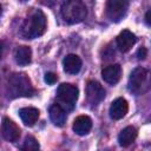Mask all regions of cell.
<instances>
[{"instance_id":"6da1fadb","label":"cell","mask_w":151,"mask_h":151,"mask_svg":"<svg viewBox=\"0 0 151 151\" xmlns=\"http://www.w3.org/2000/svg\"><path fill=\"white\" fill-rule=\"evenodd\" d=\"M46 31V17L42 11L35 9L22 25L21 34L26 39H34L42 35Z\"/></svg>"},{"instance_id":"7a4b0ae2","label":"cell","mask_w":151,"mask_h":151,"mask_svg":"<svg viewBox=\"0 0 151 151\" xmlns=\"http://www.w3.org/2000/svg\"><path fill=\"white\" fill-rule=\"evenodd\" d=\"M129 90L140 96L151 90V71L144 67H136L129 77Z\"/></svg>"},{"instance_id":"3957f363","label":"cell","mask_w":151,"mask_h":151,"mask_svg":"<svg viewBox=\"0 0 151 151\" xmlns=\"http://www.w3.org/2000/svg\"><path fill=\"white\" fill-rule=\"evenodd\" d=\"M61 17L67 24H78L81 22L87 15V8L83 1L79 0H68L61 5L60 8Z\"/></svg>"},{"instance_id":"277c9868","label":"cell","mask_w":151,"mask_h":151,"mask_svg":"<svg viewBox=\"0 0 151 151\" xmlns=\"http://www.w3.org/2000/svg\"><path fill=\"white\" fill-rule=\"evenodd\" d=\"M8 90L12 97H32L34 88L25 73H13L8 77Z\"/></svg>"},{"instance_id":"5b68a950","label":"cell","mask_w":151,"mask_h":151,"mask_svg":"<svg viewBox=\"0 0 151 151\" xmlns=\"http://www.w3.org/2000/svg\"><path fill=\"white\" fill-rule=\"evenodd\" d=\"M78 94H79L78 87L72 84H67V83L59 85V87L57 90V96H58L59 101L63 103V105L65 107H67L68 110L73 109V106L78 99Z\"/></svg>"},{"instance_id":"8992f818","label":"cell","mask_w":151,"mask_h":151,"mask_svg":"<svg viewBox=\"0 0 151 151\" xmlns=\"http://www.w3.org/2000/svg\"><path fill=\"white\" fill-rule=\"evenodd\" d=\"M129 2L124 0H109L106 2V15L107 18L113 21H120L127 12Z\"/></svg>"},{"instance_id":"52a82bcc","label":"cell","mask_w":151,"mask_h":151,"mask_svg":"<svg viewBox=\"0 0 151 151\" xmlns=\"http://www.w3.org/2000/svg\"><path fill=\"white\" fill-rule=\"evenodd\" d=\"M105 98V90L104 87L96 80H90L86 85V99L87 103L94 107Z\"/></svg>"},{"instance_id":"ba28073f","label":"cell","mask_w":151,"mask_h":151,"mask_svg":"<svg viewBox=\"0 0 151 151\" xmlns=\"http://www.w3.org/2000/svg\"><path fill=\"white\" fill-rule=\"evenodd\" d=\"M1 134L7 142L14 143L20 137V129L13 120L5 117L1 123Z\"/></svg>"},{"instance_id":"9c48e42d","label":"cell","mask_w":151,"mask_h":151,"mask_svg":"<svg viewBox=\"0 0 151 151\" xmlns=\"http://www.w3.org/2000/svg\"><path fill=\"white\" fill-rule=\"evenodd\" d=\"M137 38L136 35L130 32L129 29H124L119 33L117 37V46L122 52H127L132 48V46L136 44Z\"/></svg>"},{"instance_id":"30bf717a","label":"cell","mask_w":151,"mask_h":151,"mask_svg":"<svg viewBox=\"0 0 151 151\" xmlns=\"http://www.w3.org/2000/svg\"><path fill=\"white\" fill-rule=\"evenodd\" d=\"M101 77L103 79L111 85H114L119 81L122 77V67L119 64H112L103 68L101 71Z\"/></svg>"},{"instance_id":"8fae6325","label":"cell","mask_w":151,"mask_h":151,"mask_svg":"<svg viewBox=\"0 0 151 151\" xmlns=\"http://www.w3.org/2000/svg\"><path fill=\"white\" fill-rule=\"evenodd\" d=\"M129 110V104L124 98H117L116 100L112 101L110 106V117L112 119H122Z\"/></svg>"},{"instance_id":"7c38bea8","label":"cell","mask_w":151,"mask_h":151,"mask_svg":"<svg viewBox=\"0 0 151 151\" xmlns=\"http://www.w3.org/2000/svg\"><path fill=\"white\" fill-rule=\"evenodd\" d=\"M91 127H92V120L88 116H79L73 122V131L79 136L87 134Z\"/></svg>"},{"instance_id":"4fadbf2b","label":"cell","mask_w":151,"mask_h":151,"mask_svg":"<svg viewBox=\"0 0 151 151\" xmlns=\"http://www.w3.org/2000/svg\"><path fill=\"white\" fill-rule=\"evenodd\" d=\"M64 71L68 74H76L81 68V59L76 54H68L64 58L63 61Z\"/></svg>"},{"instance_id":"5bb4252c","label":"cell","mask_w":151,"mask_h":151,"mask_svg":"<svg viewBox=\"0 0 151 151\" xmlns=\"http://www.w3.org/2000/svg\"><path fill=\"white\" fill-rule=\"evenodd\" d=\"M50 118H51V120L54 125L63 126L66 122L67 114H66V111L63 109V106L60 104H53L50 107Z\"/></svg>"},{"instance_id":"9a60e30c","label":"cell","mask_w":151,"mask_h":151,"mask_svg":"<svg viewBox=\"0 0 151 151\" xmlns=\"http://www.w3.org/2000/svg\"><path fill=\"white\" fill-rule=\"evenodd\" d=\"M19 116L25 125L32 126L37 123L39 118V110L35 107H24L19 111Z\"/></svg>"},{"instance_id":"2e32d148","label":"cell","mask_w":151,"mask_h":151,"mask_svg":"<svg viewBox=\"0 0 151 151\" xmlns=\"http://www.w3.org/2000/svg\"><path fill=\"white\" fill-rule=\"evenodd\" d=\"M14 59L17 61V64H19L20 66H25L28 65L32 60V51L28 46H19L15 50L14 53Z\"/></svg>"},{"instance_id":"e0dca14e","label":"cell","mask_w":151,"mask_h":151,"mask_svg":"<svg viewBox=\"0 0 151 151\" xmlns=\"http://www.w3.org/2000/svg\"><path fill=\"white\" fill-rule=\"evenodd\" d=\"M137 137V130L133 126H126L123 129L118 136V142L122 146H129L134 142Z\"/></svg>"},{"instance_id":"ac0fdd59","label":"cell","mask_w":151,"mask_h":151,"mask_svg":"<svg viewBox=\"0 0 151 151\" xmlns=\"http://www.w3.org/2000/svg\"><path fill=\"white\" fill-rule=\"evenodd\" d=\"M39 143L32 136H27L21 145V151H39Z\"/></svg>"},{"instance_id":"d6986e66","label":"cell","mask_w":151,"mask_h":151,"mask_svg":"<svg viewBox=\"0 0 151 151\" xmlns=\"http://www.w3.org/2000/svg\"><path fill=\"white\" fill-rule=\"evenodd\" d=\"M57 80H58V77H57L55 73H53V72H47V73L45 74V81H46L47 84L53 85Z\"/></svg>"},{"instance_id":"ffe728a7","label":"cell","mask_w":151,"mask_h":151,"mask_svg":"<svg viewBox=\"0 0 151 151\" xmlns=\"http://www.w3.org/2000/svg\"><path fill=\"white\" fill-rule=\"evenodd\" d=\"M137 57H138V59H145V57H146V48L145 47H140L137 51Z\"/></svg>"},{"instance_id":"44dd1931","label":"cell","mask_w":151,"mask_h":151,"mask_svg":"<svg viewBox=\"0 0 151 151\" xmlns=\"http://www.w3.org/2000/svg\"><path fill=\"white\" fill-rule=\"evenodd\" d=\"M145 22H146L147 26H151V8L145 14Z\"/></svg>"}]
</instances>
